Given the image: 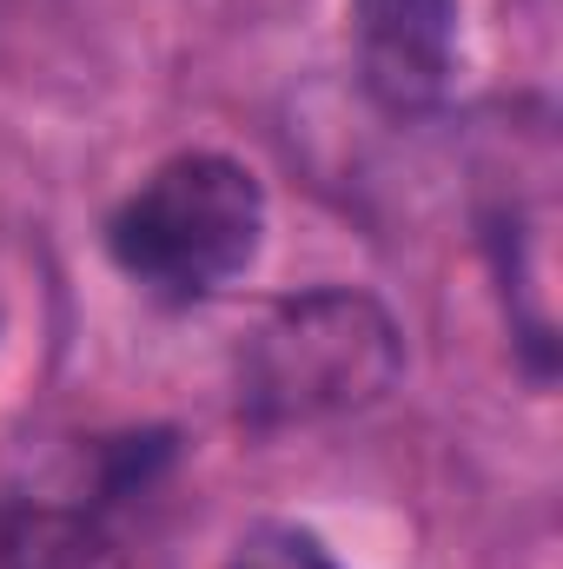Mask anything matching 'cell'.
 <instances>
[{
	"label": "cell",
	"mask_w": 563,
	"mask_h": 569,
	"mask_svg": "<svg viewBox=\"0 0 563 569\" xmlns=\"http://www.w3.org/2000/svg\"><path fill=\"white\" fill-rule=\"evenodd\" d=\"M405 371V338L372 291L318 284L285 298L239 358V411L259 430L372 411Z\"/></svg>",
	"instance_id": "1"
},
{
	"label": "cell",
	"mask_w": 563,
	"mask_h": 569,
	"mask_svg": "<svg viewBox=\"0 0 563 569\" xmlns=\"http://www.w3.org/2000/svg\"><path fill=\"white\" fill-rule=\"evenodd\" d=\"M266 239V192L226 152H179L152 166L107 219V252L134 284L199 305L239 279Z\"/></svg>",
	"instance_id": "2"
},
{
	"label": "cell",
	"mask_w": 563,
	"mask_h": 569,
	"mask_svg": "<svg viewBox=\"0 0 563 569\" xmlns=\"http://www.w3.org/2000/svg\"><path fill=\"white\" fill-rule=\"evenodd\" d=\"M457 0H352V53H358V80L365 93L398 113L418 120L437 113L457 87Z\"/></svg>",
	"instance_id": "3"
},
{
	"label": "cell",
	"mask_w": 563,
	"mask_h": 569,
	"mask_svg": "<svg viewBox=\"0 0 563 569\" xmlns=\"http://www.w3.org/2000/svg\"><path fill=\"white\" fill-rule=\"evenodd\" d=\"M226 569H338L305 530H285V523H266V530H253L239 550H233V563Z\"/></svg>",
	"instance_id": "4"
}]
</instances>
